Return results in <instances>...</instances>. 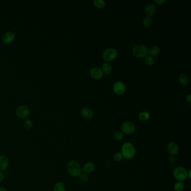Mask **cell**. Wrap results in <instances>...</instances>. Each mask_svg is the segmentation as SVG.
<instances>
[{
    "instance_id": "f1b7e54d",
    "label": "cell",
    "mask_w": 191,
    "mask_h": 191,
    "mask_svg": "<svg viewBox=\"0 0 191 191\" xmlns=\"http://www.w3.org/2000/svg\"><path fill=\"white\" fill-rule=\"evenodd\" d=\"M168 162L171 164H174L176 162V158L175 156L171 155L168 158Z\"/></svg>"
},
{
    "instance_id": "83f0119b",
    "label": "cell",
    "mask_w": 191,
    "mask_h": 191,
    "mask_svg": "<svg viewBox=\"0 0 191 191\" xmlns=\"http://www.w3.org/2000/svg\"><path fill=\"white\" fill-rule=\"evenodd\" d=\"M79 178L83 182H88L89 179V175L86 174H85L84 173H82L80 176H79Z\"/></svg>"
},
{
    "instance_id": "484cf974",
    "label": "cell",
    "mask_w": 191,
    "mask_h": 191,
    "mask_svg": "<svg viewBox=\"0 0 191 191\" xmlns=\"http://www.w3.org/2000/svg\"><path fill=\"white\" fill-rule=\"evenodd\" d=\"M124 159V156L121 152H116L113 155V159L117 162H120Z\"/></svg>"
},
{
    "instance_id": "e0dca14e",
    "label": "cell",
    "mask_w": 191,
    "mask_h": 191,
    "mask_svg": "<svg viewBox=\"0 0 191 191\" xmlns=\"http://www.w3.org/2000/svg\"><path fill=\"white\" fill-rule=\"evenodd\" d=\"M179 82L183 85H187L189 83V77L187 74L184 73L180 74L178 77Z\"/></svg>"
},
{
    "instance_id": "44dd1931",
    "label": "cell",
    "mask_w": 191,
    "mask_h": 191,
    "mask_svg": "<svg viewBox=\"0 0 191 191\" xmlns=\"http://www.w3.org/2000/svg\"><path fill=\"white\" fill-rule=\"evenodd\" d=\"M184 188V184L182 182H177L174 186L175 191H183Z\"/></svg>"
},
{
    "instance_id": "d6a6232c",
    "label": "cell",
    "mask_w": 191,
    "mask_h": 191,
    "mask_svg": "<svg viewBox=\"0 0 191 191\" xmlns=\"http://www.w3.org/2000/svg\"><path fill=\"white\" fill-rule=\"evenodd\" d=\"M191 170H189V171L187 172V178H189V179H191Z\"/></svg>"
},
{
    "instance_id": "4fadbf2b",
    "label": "cell",
    "mask_w": 191,
    "mask_h": 191,
    "mask_svg": "<svg viewBox=\"0 0 191 191\" xmlns=\"http://www.w3.org/2000/svg\"><path fill=\"white\" fill-rule=\"evenodd\" d=\"M9 167V160L5 155H0V171H5Z\"/></svg>"
},
{
    "instance_id": "277c9868",
    "label": "cell",
    "mask_w": 191,
    "mask_h": 191,
    "mask_svg": "<svg viewBox=\"0 0 191 191\" xmlns=\"http://www.w3.org/2000/svg\"><path fill=\"white\" fill-rule=\"evenodd\" d=\"M132 52L133 54L136 57L142 58L147 56L148 54V49L147 47L143 44H139L134 47V48H133Z\"/></svg>"
},
{
    "instance_id": "7402d4cb",
    "label": "cell",
    "mask_w": 191,
    "mask_h": 191,
    "mask_svg": "<svg viewBox=\"0 0 191 191\" xmlns=\"http://www.w3.org/2000/svg\"><path fill=\"white\" fill-rule=\"evenodd\" d=\"M24 126L25 128L28 130L32 129L33 127V123L32 120L30 119H28V118L25 120L24 122Z\"/></svg>"
},
{
    "instance_id": "7a4b0ae2",
    "label": "cell",
    "mask_w": 191,
    "mask_h": 191,
    "mask_svg": "<svg viewBox=\"0 0 191 191\" xmlns=\"http://www.w3.org/2000/svg\"><path fill=\"white\" fill-rule=\"evenodd\" d=\"M121 154L124 158L130 159L136 155V149L134 145L130 142H126L121 147Z\"/></svg>"
},
{
    "instance_id": "d6986e66",
    "label": "cell",
    "mask_w": 191,
    "mask_h": 191,
    "mask_svg": "<svg viewBox=\"0 0 191 191\" xmlns=\"http://www.w3.org/2000/svg\"><path fill=\"white\" fill-rule=\"evenodd\" d=\"M112 70V67L110 64H108L107 62H105L102 65V71L104 72L105 74H110Z\"/></svg>"
},
{
    "instance_id": "ac0fdd59",
    "label": "cell",
    "mask_w": 191,
    "mask_h": 191,
    "mask_svg": "<svg viewBox=\"0 0 191 191\" xmlns=\"http://www.w3.org/2000/svg\"><path fill=\"white\" fill-rule=\"evenodd\" d=\"M148 53L151 57H155L159 54L160 48L158 46H153L148 51Z\"/></svg>"
},
{
    "instance_id": "836d02e7",
    "label": "cell",
    "mask_w": 191,
    "mask_h": 191,
    "mask_svg": "<svg viewBox=\"0 0 191 191\" xmlns=\"http://www.w3.org/2000/svg\"><path fill=\"white\" fill-rule=\"evenodd\" d=\"M0 191H7V189L3 187H0Z\"/></svg>"
},
{
    "instance_id": "1f68e13d",
    "label": "cell",
    "mask_w": 191,
    "mask_h": 191,
    "mask_svg": "<svg viewBox=\"0 0 191 191\" xmlns=\"http://www.w3.org/2000/svg\"><path fill=\"white\" fill-rule=\"evenodd\" d=\"M186 100H187V101H188V103H191V94H189V95H188L187 96V97H186Z\"/></svg>"
},
{
    "instance_id": "9a60e30c",
    "label": "cell",
    "mask_w": 191,
    "mask_h": 191,
    "mask_svg": "<svg viewBox=\"0 0 191 191\" xmlns=\"http://www.w3.org/2000/svg\"><path fill=\"white\" fill-rule=\"evenodd\" d=\"M90 74L92 77L96 79H99L102 78L103 75V72L102 70L99 68L94 67L92 68L90 71Z\"/></svg>"
},
{
    "instance_id": "52a82bcc",
    "label": "cell",
    "mask_w": 191,
    "mask_h": 191,
    "mask_svg": "<svg viewBox=\"0 0 191 191\" xmlns=\"http://www.w3.org/2000/svg\"><path fill=\"white\" fill-rule=\"evenodd\" d=\"M121 130L124 134L132 135L135 132V125L130 121L125 122L121 126Z\"/></svg>"
},
{
    "instance_id": "4316f807",
    "label": "cell",
    "mask_w": 191,
    "mask_h": 191,
    "mask_svg": "<svg viewBox=\"0 0 191 191\" xmlns=\"http://www.w3.org/2000/svg\"><path fill=\"white\" fill-rule=\"evenodd\" d=\"M145 63L146 64H147L148 66H152L154 63H155V61H154V59L151 57V56H146V57H145Z\"/></svg>"
},
{
    "instance_id": "d4e9b609",
    "label": "cell",
    "mask_w": 191,
    "mask_h": 191,
    "mask_svg": "<svg viewBox=\"0 0 191 191\" xmlns=\"http://www.w3.org/2000/svg\"><path fill=\"white\" fill-rule=\"evenodd\" d=\"M124 133L122 131H117L114 134V138L116 141H121L124 139Z\"/></svg>"
},
{
    "instance_id": "8fae6325",
    "label": "cell",
    "mask_w": 191,
    "mask_h": 191,
    "mask_svg": "<svg viewBox=\"0 0 191 191\" xmlns=\"http://www.w3.org/2000/svg\"><path fill=\"white\" fill-rule=\"evenodd\" d=\"M96 168V166L91 161H89L85 164H84L83 167L82 168L83 173L86 174H90L94 171Z\"/></svg>"
},
{
    "instance_id": "4dcf8cb0",
    "label": "cell",
    "mask_w": 191,
    "mask_h": 191,
    "mask_svg": "<svg viewBox=\"0 0 191 191\" xmlns=\"http://www.w3.org/2000/svg\"><path fill=\"white\" fill-rule=\"evenodd\" d=\"M5 179V175L2 171H0V183L3 182Z\"/></svg>"
},
{
    "instance_id": "7c38bea8",
    "label": "cell",
    "mask_w": 191,
    "mask_h": 191,
    "mask_svg": "<svg viewBox=\"0 0 191 191\" xmlns=\"http://www.w3.org/2000/svg\"><path fill=\"white\" fill-rule=\"evenodd\" d=\"M81 116L85 120H90L92 118L94 113L91 109L89 108H84L80 111Z\"/></svg>"
},
{
    "instance_id": "ba28073f",
    "label": "cell",
    "mask_w": 191,
    "mask_h": 191,
    "mask_svg": "<svg viewBox=\"0 0 191 191\" xmlns=\"http://www.w3.org/2000/svg\"><path fill=\"white\" fill-rule=\"evenodd\" d=\"M113 91L116 93V94L118 96L123 95L126 92V86L125 85L120 81H117L113 85Z\"/></svg>"
},
{
    "instance_id": "2e32d148",
    "label": "cell",
    "mask_w": 191,
    "mask_h": 191,
    "mask_svg": "<svg viewBox=\"0 0 191 191\" xmlns=\"http://www.w3.org/2000/svg\"><path fill=\"white\" fill-rule=\"evenodd\" d=\"M53 191H66V187L63 182H58L54 185Z\"/></svg>"
},
{
    "instance_id": "30bf717a",
    "label": "cell",
    "mask_w": 191,
    "mask_h": 191,
    "mask_svg": "<svg viewBox=\"0 0 191 191\" xmlns=\"http://www.w3.org/2000/svg\"><path fill=\"white\" fill-rule=\"evenodd\" d=\"M15 38L14 33L11 31L6 32L2 36V42L5 44H10L12 43Z\"/></svg>"
},
{
    "instance_id": "3957f363",
    "label": "cell",
    "mask_w": 191,
    "mask_h": 191,
    "mask_svg": "<svg viewBox=\"0 0 191 191\" xmlns=\"http://www.w3.org/2000/svg\"><path fill=\"white\" fill-rule=\"evenodd\" d=\"M187 171L185 168L178 167L174 169L173 174L177 180L182 182L187 178Z\"/></svg>"
},
{
    "instance_id": "603a6c76",
    "label": "cell",
    "mask_w": 191,
    "mask_h": 191,
    "mask_svg": "<svg viewBox=\"0 0 191 191\" xmlns=\"http://www.w3.org/2000/svg\"><path fill=\"white\" fill-rule=\"evenodd\" d=\"M93 2L96 7H97L98 8H103L105 6V2L104 0H94Z\"/></svg>"
},
{
    "instance_id": "9c48e42d",
    "label": "cell",
    "mask_w": 191,
    "mask_h": 191,
    "mask_svg": "<svg viewBox=\"0 0 191 191\" xmlns=\"http://www.w3.org/2000/svg\"><path fill=\"white\" fill-rule=\"evenodd\" d=\"M167 150L171 155L175 156L179 152V146L174 142H171L168 145Z\"/></svg>"
},
{
    "instance_id": "f546056e",
    "label": "cell",
    "mask_w": 191,
    "mask_h": 191,
    "mask_svg": "<svg viewBox=\"0 0 191 191\" xmlns=\"http://www.w3.org/2000/svg\"><path fill=\"white\" fill-rule=\"evenodd\" d=\"M154 2H155L156 4L161 5H163L164 4H165L166 1L165 0H155Z\"/></svg>"
},
{
    "instance_id": "cb8c5ba5",
    "label": "cell",
    "mask_w": 191,
    "mask_h": 191,
    "mask_svg": "<svg viewBox=\"0 0 191 191\" xmlns=\"http://www.w3.org/2000/svg\"><path fill=\"white\" fill-rule=\"evenodd\" d=\"M152 24V20L149 16L146 17L143 21V26L145 28H149Z\"/></svg>"
},
{
    "instance_id": "5bb4252c",
    "label": "cell",
    "mask_w": 191,
    "mask_h": 191,
    "mask_svg": "<svg viewBox=\"0 0 191 191\" xmlns=\"http://www.w3.org/2000/svg\"><path fill=\"white\" fill-rule=\"evenodd\" d=\"M157 11V8L155 5L149 4L145 8V12L148 16H152L155 15Z\"/></svg>"
},
{
    "instance_id": "ffe728a7",
    "label": "cell",
    "mask_w": 191,
    "mask_h": 191,
    "mask_svg": "<svg viewBox=\"0 0 191 191\" xmlns=\"http://www.w3.org/2000/svg\"><path fill=\"white\" fill-rule=\"evenodd\" d=\"M150 118V114L147 111H142L140 113L139 115V118L142 121H145L149 120Z\"/></svg>"
},
{
    "instance_id": "8992f818",
    "label": "cell",
    "mask_w": 191,
    "mask_h": 191,
    "mask_svg": "<svg viewBox=\"0 0 191 191\" xmlns=\"http://www.w3.org/2000/svg\"><path fill=\"white\" fill-rule=\"evenodd\" d=\"M15 113L20 119L26 120L30 115V110L27 106L21 105L16 108Z\"/></svg>"
},
{
    "instance_id": "6da1fadb",
    "label": "cell",
    "mask_w": 191,
    "mask_h": 191,
    "mask_svg": "<svg viewBox=\"0 0 191 191\" xmlns=\"http://www.w3.org/2000/svg\"><path fill=\"white\" fill-rule=\"evenodd\" d=\"M67 171L69 175L73 177H78L83 173L80 164L74 160H72L68 163Z\"/></svg>"
},
{
    "instance_id": "5b68a950",
    "label": "cell",
    "mask_w": 191,
    "mask_h": 191,
    "mask_svg": "<svg viewBox=\"0 0 191 191\" xmlns=\"http://www.w3.org/2000/svg\"><path fill=\"white\" fill-rule=\"evenodd\" d=\"M118 56V52L115 48H109L106 49L103 53V57L105 61H111L116 59Z\"/></svg>"
}]
</instances>
